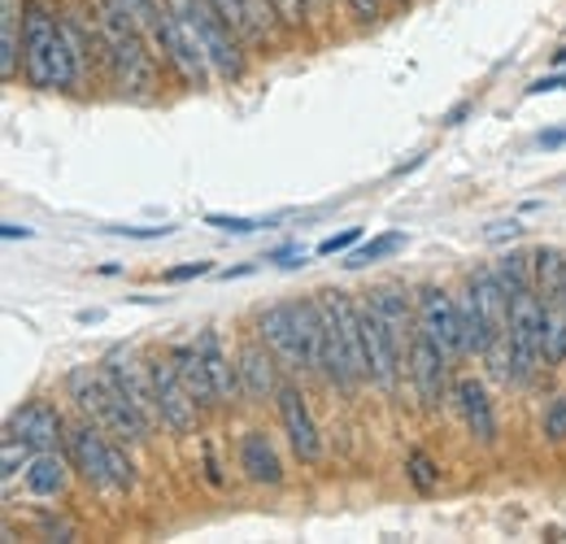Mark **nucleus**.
<instances>
[{
  "mask_svg": "<svg viewBox=\"0 0 566 544\" xmlns=\"http://www.w3.org/2000/svg\"><path fill=\"white\" fill-rule=\"evenodd\" d=\"M22 70L27 83L40 92H71L78 83V62L62 22L53 18L49 0H27V31H22Z\"/></svg>",
  "mask_w": 566,
  "mask_h": 544,
  "instance_id": "nucleus-1",
  "label": "nucleus"
},
{
  "mask_svg": "<svg viewBox=\"0 0 566 544\" xmlns=\"http://www.w3.org/2000/svg\"><path fill=\"white\" fill-rule=\"evenodd\" d=\"M66 393H71V401L78 406V414L92 418L96 427H105L114 440H123V444H144V440H148L153 427L144 422L140 409L114 388V379L105 375V366H101V370H92V366L71 370Z\"/></svg>",
  "mask_w": 566,
  "mask_h": 544,
  "instance_id": "nucleus-2",
  "label": "nucleus"
},
{
  "mask_svg": "<svg viewBox=\"0 0 566 544\" xmlns=\"http://www.w3.org/2000/svg\"><path fill=\"white\" fill-rule=\"evenodd\" d=\"M101 66L109 74V83L123 92V96H148L153 92V57L144 49V31L123 18L114 4H101Z\"/></svg>",
  "mask_w": 566,
  "mask_h": 544,
  "instance_id": "nucleus-3",
  "label": "nucleus"
},
{
  "mask_svg": "<svg viewBox=\"0 0 566 544\" xmlns=\"http://www.w3.org/2000/svg\"><path fill=\"white\" fill-rule=\"evenodd\" d=\"M166 9L206 44L213 74H222L227 83L244 79V66H249V62H244V40L227 27V18L213 9L210 0H166Z\"/></svg>",
  "mask_w": 566,
  "mask_h": 544,
  "instance_id": "nucleus-4",
  "label": "nucleus"
},
{
  "mask_svg": "<svg viewBox=\"0 0 566 544\" xmlns=\"http://www.w3.org/2000/svg\"><path fill=\"white\" fill-rule=\"evenodd\" d=\"M545 362V301L536 287L510 296V379L527 384Z\"/></svg>",
  "mask_w": 566,
  "mask_h": 544,
  "instance_id": "nucleus-5",
  "label": "nucleus"
},
{
  "mask_svg": "<svg viewBox=\"0 0 566 544\" xmlns=\"http://www.w3.org/2000/svg\"><path fill=\"white\" fill-rule=\"evenodd\" d=\"M157 49H161V57L170 62V70L188 83V87H206L210 83V53H206V44L170 13V9H161V18H157V27H153V35H148Z\"/></svg>",
  "mask_w": 566,
  "mask_h": 544,
  "instance_id": "nucleus-6",
  "label": "nucleus"
},
{
  "mask_svg": "<svg viewBox=\"0 0 566 544\" xmlns=\"http://www.w3.org/2000/svg\"><path fill=\"white\" fill-rule=\"evenodd\" d=\"M66 458H71V467L92 488L118 492V479H114V436L105 427H96L92 418H83L78 427L66 431Z\"/></svg>",
  "mask_w": 566,
  "mask_h": 544,
  "instance_id": "nucleus-7",
  "label": "nucleus"
},
{
  "mask_svg": "<svg viewBox=\"0 0 566 544\" xmlns=\"http://www.w3.org/2000/svg\"><path fill=\"white\" fill-rule=\"evenodd\" d=\"M148 375H153V393H157V409H161V427L170 436H188L197 431V418H201V406L192 401V393L184 388L170 353L166 357H153L148 362Z\"/></svg>",
  "mask_w": 566,
  "mask_h": 544,
  "instance_id": "nucleus-8",
  "label": "nucleus"
},
{
  "mask_svg": "<svg viewBox=\"0 0 566 544\" xmlns=\"http://www.w3.org/2000/svg\"><path fill=\"white\" fill-rule=\"evenodd\" d=\"M361 344H366V379L375 388L392 393L397 388V375L406 370V353H401V344L392 341L388 323L370 310V301L361 305Z\"/></svg>",
  "mask_w": 566,
  "mask_h": 544,
  "instance_id": "nucleus-9",
  "label": "nucleus"
},
{
  "mask_svg": "<svg viewBox=\"0 0 566 544\" xmlns=\"http://www.w3.org/2000/svg\"><path fill=\"white\" fill-rule=\"evenodd\" d=\"M415 305H419V332H423L427 341L436 344L449 362L467 357V348H462V323H458V296H449L440 287H423Z\"/></svg>",
  "mask_w": 566,
  "mask_h": 544,
  "instance_id": "nucleus-10",
  "label": "nucleus"
},
{
  "mask_svg": "<svg viewBox=\"0 0 566 544\" xmlns=\"http://www.w3.org/2000/svg\"><path fill=\"white\" fill-rule=\"evenodd\" d=\"M105 375L114 379V388L144 414L148 427H161V409H157V393H153V375H148V362H140L132 348H114L105 357Z\"/></svg>",
  "mask_w": 566,
  "mask_h": 544,
  "instance_id": "nucleus-11",
  "label": "nucleus"
},
{
  "mask_svg": "<svg viewBox=\"0 0 566 544\" xmlns=\"http://www.w3.org/2000/svg\"><path fill=\"white\" fill-rule=\"evenodd\" d=\"M275 406H280V422H283V431H287L292 453H296L305 467H314V462L323 458V440H318V422H314V414H310L305 393H301L296 384H280Z\"/></svg>",
  "mask_w": 566,
  "mask_h": 544,
  "instance_id": "nucleus-12",
  "label": "nucleus"
},
{
  "mask_svg": "<svg viewBox=\"0 0 566 544\" xmlns=\"http://www.w3.org/2000/svg\"><path fill=\"white\" fill-rule=\"evenodd\" d=\"M4 436L18 440V444H27L31 453H49V449H57L66 440V427H62V414L49 406V401H27V406L9 418Z\"/></svg>",
  "mask_w": 566,
  "mask_h": 544,
  "instance_id": "nucleus-13",
  "label": "nucleus"
},
{
  "mask_svg": "<svg viewBox=\"0 0 566 544\" xmlns=\"http://www.w3.org/2000/svg\"><path fill=\"white\" fill-rule=\"evenodd\" d=\"M258 341H266V348L283 362V370H305V348H301L292 301L262 310V318H258Z\"/></svg>",
  "mask_w": 566,
  "mask_h": 544,
  "instance_id": "nucleus-14",
  "label": "nucleus"
},
{
  "mask_svg": "<svg viewBox=\"0 0 566 544\" xmlns=\"http://www.w3.org/2000/svg\"><path fill=\"white\" fill-rule=\"evenodd\" d=\"M449 357L436 348V344L427 341L423 332H415V344H410V379H415V388H419V401L427 409H436L444 401V384H449Z\"/></svg>",
  "mask_w": 566,
  "mask_h": 544,
  "instance_id": "nucleus-15",
  "label": "nucleus"
},
{
  "mask_svg": "<svg viewBox=\"0 0 566 544\" xmlns=\"http://www.w3.org/2000/svg\"><path fill=\"white\" fill-rule=\"evenodd\" d=\"M370 310L388 323L392 341L401 344L406 362H410V344H415V332H419V305H410V292L401 283H384L370 292Z\"/></svg>",
  "mask_w": 566,
  "mask_h": 544,
  "instance_id": "nucleus-16",
  "label": "nucleus"
},
{
  "mask_svg": "<svg viewBox=\"0 0 566 544\" xmlns=\"http://www.w3.org/2000/svg\"><path fill=\"white\" fill-rule=\"evenodd\" d=\"M235 366H240V393H244L249 401H266V397H275V393H280L283 362L266 348V341L244 344Z\"/></svg>",
  "mask_w": 566,
  "mask_h": 544,
  "instance_id": "nucleus-17",
  "label": "nucleus"
},
{
  "mask_svg": "<svg viewBox=\"0 0 566 544\" xmlns=\"http://www.w3.org/2000/svg\"><path fill=\"white\" fill-rule=\"evenodd\" d=\"M210 4L227 18V27H231L244 44L271 40V18H275L271 0H210Z\"/></svg>",
  "mask_w": 566,
  "mask_h": 544,
  "instance_id": "nucleus-18",
  "label": "nucleus"
},
{
  "mask_svg": "<svg viewBox=\"0 0 566 544\" xmlns=\"http://www.w3.org/2000/svg\"><path fill=\"white\" fill-rule=\"evenodd\" d=\"M170 362H175V370H179V379H184V388L192 393L197 406L201 409L222 406L218 393H213V379H210V370H206V357H201L197 344H175V348H170Z\"/></svg>",
  "mask_w": 566,
  "mask_h": 544,
  "instance_id": "nucleus-19",
  "label": "nucleus"
},
{
  "mask_svg": "<svg viewBox=\"0 0 566 544\" xmlns=\"http://www.w3.org/2000/svg\"><path fill=\"white\" fill-rule=\"evenodd\" d=\"M197 348H201V357H206V370H210L218 401L227 406V401L244 397V393H240V366H231V357H227V348H222V341H218L213 327H206V332L197 336Z\"/></svg>",
  "mask_w": 566,
  "mask_h": 544,
  "instance_id": "nucleus-20",
  "label": "nucleus"
},
{
  "mask_svg": "<svg viewBox=\"0 0 566 544\" xmlns=\"http://www.w3.org/2000/svg\"><path fill=\"white\" fill-rule=\"evenodd\" d=\"M240 471L253 483H271V488L283 479V462L266 431H244V440H240Z\"/></svg>",
  "mask_w": 566,
  "mask_h": 544,
  "instance_id": "nucleus-21",
  "label": "nucleus"
},
{
  "mask_svg": "<svg viewBox=\"0 0 566 544\" xmlns=\"http://www.w3.org/2000/svg\"><path fill=\"white\" fill-rule=\"evenodd\" d=\"M453 397H458V414H462L467 431H471L475 440L493 444V440H496V418H493V406H489V393H484L475 379H458Z\"/></svg>",
  "mask_w": 566,
  "mask_h": 544,
  "instance_id": "nucleus-22",
  "label": "nucleus"
},
{
  "mask_svg": "<svg viewBox=\"0 0 566 544\" xmlns=\"http://www.w3.org/2000/svg\"><path fill=\"white\" fill-rule=\"evenodd\" d=\"M22 31H27V4L22 0H0V79L4 83L18 74Z\"/></svg>",
  "mask_w": 566,
  "mask_h": 544,
  "instance_id": "nucleus-23",
  "label": "nucleus"
},
{
  "mask_svg": "<svg viewBox=\"0 0 566 544\" xmlns=\"http://www.w3.org/2000/svg\"><path fill=\"white\" fill-rule=\"evenodd\" d=\"M71 458H57V449L35 453L27 462V488H31V496H62L71 483Z\"/></svg>",
  "mask_w": 566,
  "mask_h": 544,
  "instance_id": "nucleus-24",
  "label": "nucleus"
},
{
  "mask_svg": "<svg viewBox=\"0 0 566 544\" xmlns=\"http://www.w3.org/2000/svg\"><path fill=\"white\" fill-rule=\"evenodd\" d=\"M458 323H462V348H467V357L493 348V327H489V318H484V310H480L471 283L458 292Z\"/></svg>",
  "mask_w": 566,
  "mask_h": 544,
  "instance_id": "nucleus-25",
  "label": "nucleus"
},
{
  "mask_svg": "<svg viewBox=\"0 0 566 544\" xmlns=\"http://www.w3.org/2000/svg\"><path fill=\"white\" fill-rule=\"evenodd\" d=\"M493 274L510 296H518V292L536 287V279H532V253H505V258L493 266Z\"/></svg>",
  "mask_w": 566,
  "mask_h": 544,
  "instance_id": "nucleus-26",
  "label": "nucleus"
},
{
  "mask_svg": "<svg viewBox=\"0 0 566 544\" xmlns=\"http://www.w3.org/2000/svg\"><path fill=\"white\" fill-rule=\"evenodd\" d=\"M406 240L401 236H379V240H370V244H361V249H354L349 253V271H361V266H370V262H379V258H388V253H397Z\"/></svg>",
  "mask_w": 566,
  "mask_h": 544,
  "instance_id": "nucleus-27",
  "label": "nucleus"
},
{
  "mask_svg": "<svg viewBox=\"0 0 566 544\" xmlns=\"http://www.w3.org/2000/svg\"><path fill=\"white\" fill-rule=\"evenodd\" d=\"M105 4H114L123 18H132L144 35H153V27H157V18H161L157 0H105Z\"/></svg>",
  "mask_w": 566,
  "mask_h": 544,
  "instance_id": "nucleus-28",
  "label": "nucleus"
},
{
  "mask_svg": "<svg viewBox=\"0 0 566 544\" xmlns=\"http://www.w3.org/2000/svg\"><path fill=\"white\" fill-rule=\"evenodd\" d=\"M406 475H410V483H415L419 492H436V483H440V471H436V462L427 458L423 449H410V458H406Z\"/></svg>",
  "mask_w": 566,
  "mask_h": 544,
  "instance_id": "nucleus-29",
  "label": "nucleus"
},
{
  "mask_svg": "<svg viewBox=\"0 0 566 544\" xmlns=\"http://www.w3.org/2000/svg\"><path fill=\"white\" fill-rule=\"evenodd\" d=\"M206 222L218 227V231H227V236H249V231H258V227H275V218H240V213H206Z\"/></svg>",
  "mask_w": 566,
  "mask_h": 544,
  "instance_id": "nucleus-30",
  "label": "nucleus"
},
{
  "mask_svg": "<svg viewBox=\"0 0 566 544\" xmlns=\"http://www.w3.org/2000/svg\"><path fill=\"white\" fill-rule=\"evenodd\" d=\"M541 427H545V436H549L554 444H563V440H566V397H554V401L545 406Z\"/></svg>",
  "mask_w": 566,
  "mask_h": 544,
  "instance_id": "nucleus-31",
  "label": "nucleus"
},
{
  "mask_svg": "<svg viewBox=\"0 0 566 544\" xmlns=\"http://www.w3.org/2000/svg\"><path fill=\"white\" fill-rule=\"evenodd\" d=\"M357 240H361V227H349V231H340V236H327V240H323L314 253H318V258H332V253H345V249H354Z\"/></svg>",
  "mask_w": 566,
  "mask_h": 544,
  "instance_id": "nucleus-32",
  "label": "nucleus"
},
{
  "mask_svg": "<svg viewBox=\"0 0 566 544\" xmlns=\"http://www.w3.org/2000/svg\"><path fill=\"white\" fill-rule=\"evenodd\" d=\"M201 274H210V262H188V266H175V271H166L161 279H166V283H188V279H201Z\"/></svg>",
  "mask_w": 566,
  "mask_h": 544,
  "instance_id": "nucleus-33",
  "label": "nucleus"
},
{
  "mask_svg": "<svg viewBox=\"0 0 566 544\" xmlns=\"http://www.w3.org/2000/svg\"><path fill=\"white\" fill-rule=\"evenodd\" d=\"M114 236H132V240H161L170 236V227H109Z\"/></svg>",
  "mask_w": 566,
  "mask_h": 544,
  "instance_id": "nucleus-34",
  "label": "nucleus"
},
{
  "mask_svg": "<svg viewBox=\"0 0 566 544\" xmlns=\"http://www.w3.org/2000/svg\"><path fill=\"white\" fill-rule=\"evenodd\" d=\"M40 527H44V536H57V541H74V527L71 523H62V519H40Z\"/></svg>",
  "mask_w": 566,
  "mask_h": 544,
  "instance_id": "nucleus-35",
  "label": "nucleus"
},
{
  "mask_svg": "<svg viewBox=\"0 0 566 544\" xmlns=\"http://www.w3.org/2000/svg\"><path fill=\"white\" fill-rule=\"evenodd\" d=\"M563 87H566V74H549V79H536L527 92L532 96H545V92H563Z\"/></svg>",
  "mask_w": 566,
  "mask_h": 544,
  "instance_id": "nucleus-36",
  "label": "nucleus"
},
{
  "mask_svg": "<svg viewBox=\"0 0 566 544\" xmlns=\"http://www.w3.org/2000/svg\"><path fill=\"white\" fill-rule=\"evenodd\" d=\"M349 9H354L361 22H375L379 18V0H349Z\"/></svg>",
  "mask_w": 566,
  "mask_h": 544,
  "instance_id": "nucleus-37",
  "label": "nucleus"
},
{
  "mask_svg": "<svg viewBox=\"0 0 566 544\" xmlns=\"http://www.w3.org/2000/svg\"><path fill=\"white\" fill-rule=\"evenodd\" d=\"M518 231H523V227H518V222H514V218H510V222H493V227H489V240H505V236H510V240H514V236H518Z\"/></svg>",
  "mask_w": 566,
  "mask_h": 544,
  "instance_id": "nucleus-38",
  "label": "nucleus"
},
{
  "mask_svg": "<svg viewBox=\"0 0 566 544\" xmlns=\"http://www.w3.org/2000/svg\"><path fill=\"white\" fill-rule=\"evenodd\" d=\"M0 236H4V240H18V236H22V240H31V227H18V222H4V227H0Z\"/></svg>",
  "mask_w": 566,
  "mask_h": 544,
  "instance_id": "nucleus-39",
  "label": "nucleus"
},
{
  "mask_svg": "<svg viewBox=\"0 0 566 544\" xmlns=\"http://www.w3.org/2000/svg\"><path fill=\"white\" fill-rule=\"evenodd\" d=\"M566 144V132H549V136H541V148H563Z\"/></svg>",
  "mask_w": 566,
  "mask_h": 544,
  "instance_id": "nucleus-40",
  "label": "nucleus"
},
{
  "mask_svg": "<svg viewBox=\"0 0 566 544\" xmlns=\"http://www.w3.org/2000/svg\"><path fill=\"white\" fill-rule=\"evenodd\" d=\"M554 62H558V66H566V49H558V53H554Z\"/></svg>",
  "mask_w": 566,
  "mask_h": 544,
  "instance_id": "nucleus-41",
  "label": "nucleus"
}]
</instances>
